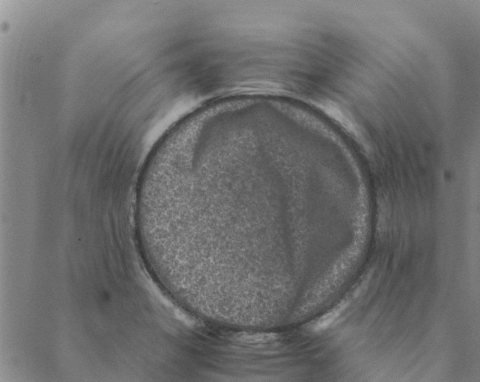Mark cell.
I'll use <instances>...</instances> for the list:
<instances>
[{
    "label": "cell",
    "mask_w": 480,
    "mask_h": 382,
    "mask_svg": "<svg viewBox=\"0 0 480 382\" xmlns=\"http://www.w3.org/2000/svg\"><path fill=\"white\" fill-rule=\"evenodd\" d=\"M344 307H345V305L339 306V307L335 309L333 311L330 312L326 316H323L316 322L315 325H314V329L315 331H321V330L326 329L328 327L330 326L331 324L341 314V312L344 310Z\"/></svg>",
    "instance_id": "6da1fadb"
}]
</instances>
